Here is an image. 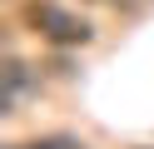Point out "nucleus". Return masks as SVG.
Returning <instances> with one entry per match:
<instances>
[{"instance_id":"1","label":"nucleus","mask_w":154,"mask_h":149,"mask_svg":"<svg viewBox=\"0 0 154 149\" xmlns=\"http://www.w3.org/2000/svg\"><path fill=\"white\" fill-rule=\"evenodd\" d=\"M25 25H30L40 40H50V45H85V40L94 35L90 20L70 15V10L50 5V0H30V5H25Z\"/></svg>"},{"instance_id":"3","label":"nucleus","mask_w":154,"mask_h":149,"mask_svg":"<svg viewBox=\"0 0 154 149\" xmlns=\"http://www.w3.org/2000/svg\"><path fill=\"white\" fill-rule=\"evenodd\" d=\"M10 149H85V144L70 134H50V139H30V144H10Z\"/></svg>"},{"instance_id":"2","label":"nucleus","mask_w":154,"mask_h":149,"mask_svg":"<svg viewBox=\"0 0 154 149\" xmlns=\"http://www.w3.org/2000/svg\"><path fill=\"white\" fill-rule=\"evenodd\" d=\"M20 85H25V65H20V60H5V95H0V109H15Z\"/></svg>"}]
</instances>
